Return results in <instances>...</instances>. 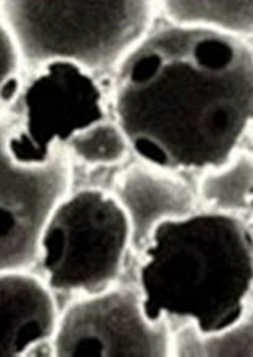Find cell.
<instances>
[{
	"label": "cell",
	"instance_id": "3957f363",
	"mask_svg": "<svg viewBox=\"0 0 253 357\" xmlns=\"http://www.w3.org/2000/svg\"><path fill=\"white\" fill-rule=\"evenodd\" d=\"M154 0H0L24 61L106 69L144 39Z\"/></svg>",
	"mask_w": 253,
	"mask_h": 357
},
{
	"label": "cell",
	"instance_id": "7c38bea8",
	"mask_svg": "<svg viewBox=\"0 0 253 357\" xmlns=\"http://www.w3.org/2000/svg\"><path fill=\"white\" fill-rule=\"evenodd\" d=\"M68 148L89 165H116L127 158L130 144L119 123L105 119L74 135L68 142Z\"/></svg>",
	"mask_w": 253,
	"mask_h": 357
},
{
	"label": "cell",
	"instance_id": "7a4b0ae2",
	"mask_svg": "<svg viewBox=\"0 0 253 357\" xmlns=\"http://www.w3.org/2000/svg\"><path fill=\"white\" fill-rule=\"evenodd\" d=\"M253 285V239L226 212L162 221L144 247L139 287L153 321L187 319L202 337L223 333L245 314Z\"/></svg>",
	"mask_w": 253,
	"mask_h": 357
},
{
	"label": "cell",
	"instance_id": "277c9868",
	"mask_svg": "<svg viewBox=\"0 0 253 357\" xmlns=\"http://www.w3.org/2000/svg\"><path fill=\"white\" fill-rule=\"evenodd\" d=\"M132 231L114 196L82 189L53 208L40 237V261L53 290L98 294L123 268Z\"/></svg>",
	"mask_w": 253,
	"mask_h": 357
},
{
	"label": "cell",
	"instance_id": "5b68a950",
	"mask_svg": "<svg viewBox=\"0 0 253 357\" xmlns=\"http://www.w3.org/2000/svg\"><path fill=\"white\" fill-rule=\"evenodd\" d=\"M15 123L0 121V273L24 271L40 259L47 220L71 186L63 148L47 160L15 153Z\"/></svg>",
	"mask_w": 253,
	"mask_h": 357
},
{
	"label": "cell",
	"instance_id": "30bf717a",
	"mask_svg": "<svg viewBox=\"0 0 253 357\" xmlns=\"http://www.w3.org/2000/svg\"><path fill=\"white\" fill-rule=\"evenodd\" d=\"M175 24L253 34V0H159Z\"/></svg>",
	"mask_w": 253,
	"mask_h": 357
},
{
	"label": "cell",
	"instance_id": "5bb4252c",
	"mask_svg": "<svg viewBox=\"0 0 253 357\" xmlns=\"http://www.w3.org/2000/svg\"><path fill=\"white\" fill-rule=\"evenodd\" d=\"M23 56L7 24L0 20V107L12 101L20 90Z\"/></svg>",
	"mask_w": 253,
	"mask_h": 357
},
{
	"label": "cell",
	"instance_id": "9c48e42d",
	"mask_svg": "<svg viewBox=\"0 0 253 357\" xmlns=\"http://www.w3.org/2000/svg\"><path fill=\"white\" fill-rule=\"evenodd\" d=\"M165 172L153 165H135L117 178L114 197L127 213L135 247H146L162 221L192 213L191 189Z\"/></svg>",
	"mask_w": 253,
	"mask_h": 357
},
{
	"label": "cell",
	"instance_id": "4fadbf2b",
	"mask_svg": "<svg viewBox=\"0 0 253 357\" xmlns=\"http://www.w3.org/2000/svg\"><path fill=\"white\" fill-rule=\"evenodd\" d=\"M180 356H253V312L223 333L202 337L186 330L178 337Z\"/></svg>",
	"mask_w": 253,
	"mask_h": 357
},
{
	"label": "cell",
	"instance_id": "6da1fadb",
	"mask_svg": "<svg viewBox=\"0 0 253 357\" xmlns=\"http://www.w3.org/2000/svg\"><path fill=\"white\" fill-rule=\"evenodd\" d=\"M114 112L149 165L222 167L253 126V50L239 36L201 26L154 32L121 61Z\"/></svg>",
	"mask_w": 253,
	"mask_h": 357
},
{
	"label": "cell",
	"instance_id": "ba28073f",
	"mask_svg": "<svg viewBox=\"0 0 253 357\" xmlns=\"http://www.w3.org/2000/svg\"><path fill=\"white\" fill-rule=\"evenodd\" d=\"M58 317L50 285L24 271L0 273V357L26 356L47 343Z\"/></svg>",
	"mask_w": 253,
	"mask_h": 357
},
{
	"label": "cell",
	"instance_id": "8fae6325",
	"mask_svg": "<svg viewBox=\"0 0 253 357\" xmlns=\"http://www.w3.org/2000/svg\"><path fill=\"white\" fill-rule=\"evenodd\" d=\"M202 196L218 212L249 207L253 200V158L239 154L210 172L202 180Z\"/></svg>",
	"mask_w": 253,
	"mask_h": 357
},
{
	"label": "cell",
	"instance_id": "8992f818",
	"mask_svg": "<svg viewBox=\"0 0 253 357\" xmlns=\"http://www.w3.org/2000/svg\"><path fill=\"white\" fill-rule=\"evenodd\" d=\"M20 106L12 144L26 160H47L74 135L106 119L100 85L71 61L42 64L21 91Z\"/></svg>",
	"mask_w": 253,
	"mask_h": 357
},
{
	"label": "cell",
	"instance_id": "52a82bcc",
	"mask_svg": "<svg viewBox=\"0 0 253 357\" xmlns=\"http://www.w3.org/2000/svg\"><path fill=\"white\" fill-rule=\"evenodd\" d=\"M53 354L60 357H164L171 338L164 319L153 321L141 294L106 289L74 301L58 317Z\"/></svg>",
	"mask_w": 253,
	"mask_h": 357
}]
</instances>
